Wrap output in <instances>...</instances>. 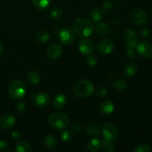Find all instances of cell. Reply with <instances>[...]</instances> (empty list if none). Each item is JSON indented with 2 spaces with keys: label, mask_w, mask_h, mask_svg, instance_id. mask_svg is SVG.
Returning <instances> with one entry per match:
<instances>
[{
  "label": "cell",
  "mask_w": 152,
  "mask_h": 152,
  "mask_svg": "<svg viewBox=\"0 0 152 152\" xmlns=\"http://www.w3.org/2000/svg\"><path fill=\"white\" fill-rule=\"evenodd\" d=\"M16 123V119L11 114H4L0 118V126L4 129H10Z\"/></svg>",
  "instance_id": "obj_14"
},
{
  "label": "cell",
  "mask_w": 152,
  "mask_h": 152,
  "mask_svg": "<svg viewBox=\"0 0 152 152\" xmlns=\"http://www.w3.org/2000/svg\"><path fill=\"white\" fill-rule=\"evenodd\" d=\"M123 38L127 43H137L138 36L134 30L126 29L123 32Z\"/></svg>",
  "instance_id": "obj_16"
},
{
  "label": "cell",
  "mask_w": 152,
  "mask_h": 152,
  "mask_svg": "<svg viewBox=\"0 0 152 152\" xmlns=\"http://www.w3.org/2000/svg\"><path fill=\"white\" fill-rule=\"evenodd\" d=\"M43 145L45 148L48 150H53L57 147L58 141L53 135L48 134L43 138Z\"/></svg>",
  "instance_id": "obj_15"
},
{
  "label": "cell",
  "mask_w": 152,
  "mask_h": 152,
  "mask_svg": "<svg viewBox=\"0 0 152 152\" xmlns=\"http://www.w3.org/2000/svg\"><path fill=\"white\" fill-rule=\"evenodd\" d=\"M74 135L73 132L70 130H65L61 134V139L63 142L66 143H69L74 140Z\"/></svg>",
  "instance_id": "obj_30"
},
{
  "label": "cell",
  "mask_w": 152,
  "mask_h": 152,
  "mask_svg": "<svg viewBox=\"0 0 152 152\" xmlns=\"http://www.w3.org/2000/svg\"><path fill=\"white\" fill-rule=\"evenodd\" d=\"M25 109H26V105L24 102H21L19 103H18V105H16V112L19 113V114H22V113L25 112Z\"/></svg>",
  "instance_id": "obj_35"
},
{
  "label": "cell",
  "mask_w": 152,
  "mask_h": 152,
  "mask_svg": "<svg viewBox=\"0 0 152 152\" xmlns=\"http://www.w3.org/2000/svg\"><path fill=\"white\" fill-rule=\"evenodd\" d=\"M48 123L51 127L62 130L65 129L69 124V118L65 114L62 112L50 114L48 118Z\"/></svg>",
  "instance_id": "obj_3"
},
{
  "label": "cell",
  "mask_w": 152,
  "mask_h": 152,
  "mask_svg": "<svg viewBox=\"0 0 152 152\" xmlns=\"http://www.w3.org/2000/svg\"><path fill=\"white\" fill-rule=\"evenodd\" d=\"M152 151L151 145L147 143H140L134 149V152H150Z\"/></svg>",
  "instance_id": "obj_33"
},
{
  "label": "cell",
  "mask_w": 152,
  "mask_h": 152,
  "mask_svg": "<svg viewBox=\"0 0 152 152\" xmlns=\"http://www.w3.org/2000/svg\"><path fill=\"white\" fill-rule=\"evenodd\" d=\"M86 63L87 64V65L90 67H93L94 65H96V59L95 56H90V55H88L86 59Z\"/></svg>",
  "instance_id": "obj_34"
},
{
  "label": "cell",
  "mask_w": 152,
  "mask_h": 152,
  "mask_svg": "<svg viewBox=\"0 0 152 152\" xmlns=\"http://www.w3.org/2000/svg\"><path fill=\"white\" fill-rule=\"evenodd\" d=\"M27 80H28V82L31 84L37 85L40 83L41 77H40L39 74L38 72L34 71H31L28 72V75H27Z\"/></svg>",
  "instance_id": "obj_22"
},
{
  "label": "cell",
  "mask_w": 152,
  "mask_h": 152,
  "mask_svg": "<svg viewBox=\"0 0 152 152\" xmlns=\"http://www.w3.org/2000/svg\"><path fill=\"white\" fill-rule=\"evenodd\" d=\"M100 9L102 14L109 15L113 11L114 7H113V4H111V2H110V1H105V2L103 3V4L102 5V7Z\"/></svg>",
  "instance_id": "obj_32"
},
{
  "label": "cell",
  "mask_w": 152,
  "mask_h": 152,
  "mask_svg": "<svg viewBox=\"0 0 152 152\" xmlns=\"http://www.w3.org/2000/svg\"><path fill=\"white\" fill-rule=\"evenodd\" d=\"M50 16L53 19H59L63 16V11L59 7H54L50 10Z\"/></svg>",
  "instance_id": "obj_31"
},
{
  "label": "cell",
  "mask_w": 152,
  "mask_h": 152,
  "mask_svg": "<svg viewBox=\"0 0 152 152\" xmlns=\"http://www.w3.org/2000/svg\"><path fill=\"white\" fill-rule=\"evenodd\" d=\"M115 109V105L114 102L110 99H106L101 103L99 107V111L104 116H108L112 114Z\"/></svg>",
  "instance_id": "obj_13"
},
{
  "label": "cell",
  "mask_w": 152,
  "mask_h": 152,
  "mask_svg": "<svg viewBox=\"0 0 152 152\" xmlns=\"http://www.w3.org/2000/svg\"><path fill=\"white\" fill-rule=\"evenodd\" d=\"M3 50H4V48H3L2 44H1V43H0V56H1V55L2 54Z\"/></svg>",
  "instance_id": "obj_41"
},
{
  "label": "cell",
  "mask_w": 152,
  "mask_h": 152,
  "mask_svg": "<svg viewBox=\"0 0 152 152\" xmlns=\"http://www.w3.org/2000/svg\"><path fill=\"white\" fill-rule=\"evenodd\" d=\"M11 137L13 140H19L20 139L21 134L19 132H17V131H13V132H12Z\"/></svg>",
  "instance_id": "obj_40"
},
{
  "label": "cell",
  "mask_w": 152,
  "mask_h": 152,
  "mask_svg": "<svg viewBox=\"0 0 152 152\" xmlns=\"http://www.w3.org/2000/svg\"><path fill=\"white\" fill-rule=\"evenodd\" d=\"M112 86L114 90L118 91H124L125 89H126V88H127V83H126V82L124 81L123 80L119 79V80H115V81L113 83Z\"/></svg>",
  "instance_id": "obj_29"
},
{
  "label": "cell",
  "mask_w": 152,
  "mask_h": 152,
  "mask_svg": "<svg viewBox=\"0 0 152 152\" xmlns=\"http://www.w3.org/2000/svg\"><path fill=\"white\" fill-rule=\"evenodd\" d=\"M137 51L145 59L152 57V44L149 42L142 41L137 45Z\"/></svg>",
  "instance_id": "obj_9"
},
{
  "label": "cell",
  "mask_w": 152,
  "mask_h": 152,
  "mask_svg": "<svg viewBox=\"0 0 152 152\" xmlns=\"http://www.w3.org/2000/svg\"><path fill=\"white\" fill-rule=\"evenodd\" d=\"M108 94V90L107 88H105L103 86H101L99 88L97 89V91H96V95L98 96H100V97H103V96H105Z\"/></svg>",
  "instance_id": "obj_36"
},
{
  "label": "cell",
  "mask_w": 152,
  "mask_h": 152,
  "mask_svg": "<svg viewBox=\"0 0 152 152\" xmlns=\"http://www.w3.org/2000/svg\"><path fill=\"white\" fill-rule=\"evenodd\" d=\"M67 103V97L65 95L59 94L56 95L53 99V106L56 109H61L64 108Z\"/></svg>",
  "instance_id": "obj_17"
},
{
  "label": "cell",
  "mask_w": 152,
  "mask_h": 152,
  "mask_svg": "<svg viewBox=\"0 0 152 152\" xmlns=\"http://www.w3.org/2000/svg\"><path fill=\"white\" fill-rule=\"evenodd\" d=\"M74 92L76 96L79 98L88 97L94 92V86L90 80H81L75 86Z\"/></svg>",
  "instance_id": "obj_2"
},
{
  "label": "cell",
  "mask_w": 152,
  "mask_h": 152,
  "mask_svg": "<svg viewBox=\"0 0 152 152\" xmlns=\"http://www.w3.org/2000/svg\"><path fill=\"white\" fill-rule=\"evenodd\" d=\"M74 31L77 36L81 37H88L94 31V25L90 20L86 18H78L73 25Z\"/></svg>",
  "instance_id": "obj_1"
},
{
  "label": "cell",
  "mask_w": 152,
  "mask_h": 152,
  "mask_svg": "<svg viewBox=\"0 0 152 152\" xmlns=\"http://www.w3.org/2000/svg\"><path fill=\"white\" fill-rule=\"evenodd\" d=\"M104 139L110 141H115L118 137L119 132L116 126L112 123H106L101 129Z\"/></svg>",
  "instance_id": "obj_7"
},
{
  "label": "cell",
  "mask_w": 152,
  "mask_h": 152,
  "mask_svg": "<svg viewBox=\"0 0 152 152\" xmlns=\"http://www.w3.org/2000/svg\"><path fill=\"white\" fill-rule=\"evenodd\" d=\"M137 73V65L134 63H128L123 69V75L126 78L133 77Z\"/></svg>",
  "instance_id": "obj_20"
},
{
  "label": "cell",
  "mask_w": 152,
  "mask_h": 152,
  "mask_svg": "<svg viewBox=\"0 0 152 152\" xmlns=\"http://www.w3.org/2000/svg\"><path fill=\"white\" fill-rule=\"evenodd\" d=\"M102 13L101 9L97 7H93L90 12V16L94 22H99L102 18Z\"/></svg>",
  "instance_id": "obj_23"
},
{
  "label": "cell",
  "mask_w": 152,
  "mask_h": 152,
  "mask_svg": "<svg viewBox=\"0 0 152 152\" xmlns=\"http://www.w3.org/2000/svg\"><path fill=\"white\" fill-rule=\"evenodd\" d=\"M78 50L81 54L88 56L93 52L94 49V43L89 39H83L78 42Z\"/></svg>",
  "instance_id": "obj_8"
},
{
  "label": "cell",
  "mask_w": 152,
  "mask_h": 152,
  "mask_svg": "<svg viewBox=\"0 0 152 152\" xmlns=\"http://www.w3.org/2000/svg\"><path fill=\"white\" fill-rule=\"evenodd\" d=\"M73 129H74L76 132H80L83 130V125H82L81 123H78V122H77V123L75 122V123H74V124H73Z\"/></svg>",
  "instance_id": "obj_38"
},
{
  "label": "cell",
  "mask_w": 152,
  "mask_h": 152,
  "mask_svg": "<svg viewBox=\"0 0 152 152\" xmlns=\"http://www.w3.org/2000/svg\"><path fill=\"white\" fill-rule=\"evenodd\" d=\"M33 5L39 10H44L50 5L51 0H33Z\"/></svg>",
  "instance_id": "obj_21"
},
{
  "label": "cell",
  "mask_w": 152,
  "mask_h": 152,
  "mask_svg": "<svg viewBox=\"0 0 152 152\" xmlns=\"http://www.w3.org/2000/svg\"><path fill=\"white\" fill-rule=\"evenodd\" d=\"M88 148L89 151L96 152L101 148V141L98 139H92L88 143Z\"/></svg>",
  "instance_id": "obj_26"
},
{
  "label": "cell",
  "mask_w": 152,
  "mask_h": 152,
  "mask_svg": "<svg viewBox=\"0 0 152 152\" xmlns=\"http://www.w3.org/2000/svg\"><path fill=\"white\" fill-rule=\"evenodd\" d=\"M140 34H141V36H142V37H144V38H146V37H148V35H149L150 31L148 28H143L140 30Z\"/></svg>",
  "instance_id": "obj_39"
},
{
  "label": "cell",
  "mask_w": 152,
  "mask_h": 152,
  "mask_svg": "<svg viewBox=\"0 0 152 152\" xmlns=\"http://www.w3.org/2000/svg\"><path fill=\"white\" fill-rule=\"evenodd\" d=\"M34 103L39 108H45L50 103V96L45 92H41L34 96Z\"/></svg>",
  "instance_id": "obj_10"
},
{
  "label": "cell",
  "mask_w": 152,
  "mask_h": 152,
  "mask_svg": "<svg viewBox=\"0 0 152 152\" xmlns=\"http://www.w3.org/2000/svg\"><path fill=\"white\" fill-rule=\"evenodd\" d=\"M62 46L58 43H53L50 45L48 48L47 54L49 59H56L60 57L62 54Z\"/></svg>",
  "instance_id": "obj_12"
},
{
  "label": "cell",
  "mask_w": 152,
  "mask_h": 152,
  "mask_svg": "<svg viewBox=\"0 0 152 152\" xmlns=\"http://www.w3.org/2000/svg\"><path fill=\"white\" fill-rule=\"evenodd\" d=\"M101 127L97 123H92L88 127L87 134L88 135L91 137H96L99 134Z\"/></svg>",
  "instance_id": "obj_25"
},
{
  "label": "cell",
  "mask_w": 152,
  "mask_h": 152,
  "mask_svg": "<svg viewBox=\"0 0 152 152\" xmlns=\"http://www.w3.org/2000/svg\"><path fill=\"white\" fill-rule=\"evenodd\" d=\"M59 42L64 45H70L75 39V33L69 27H65L59 30L58 33Z\"/></svg>",
  "instance_id": "obj_5"
},
{
  "label": "cell",
  "mask_w": 152,
  "mask_h": 152,
  "mask_svg": "<svg viewBox=\"0 0 152 152\" xmlns=\"http://www.w3.org/2000/svg\"><path fill=\"white\" fill-rule=\"evenodd\" d=\"M96 33L102 37H107L111 34V28L105 22H99L96 25Z\"/></svg>",
  "instance_id": "obj_18"
},
{
  "label": "cell",
  "mask_w": 152,
  "mask_h": 152,
  "mask_svg": "<svg viewBox=\"0 0 152 152\" xmlns=\"http://www.w3.org/2000/svg\"><path fill=\"white\" fill-rule=\"evenodd\" d=\"M36 39L39 42L41 43H45L50 39V34L48 31H40L39 32L37 33L35 36Z\"/></svg>",
  "instance_id": "obj_27"
},
{
  "label": "cell",
  "mask_w": 152,
  "mask_h": 152,
  "mask_svg": "<svg viewBox=\"0 0 152 152\" xmlns=\"http://www.w3.org/2000/svg\"><path fill=\"white\" fill-rule=\"evenodd\" d=\"M137 45V43H127L126 48V53L130 59H134L136 56Z\"/></svg>",
  "instance_id": "obj_24"
},
{
  "label": "cell",
  "mask_w": 152,
  "mask_h": 152,
  "mask_svg": "<svg viewBox=\"0 0 152 152\" xmlns=\"http://www.w3.org/2000/svg\"><path fill=\"white\" fill-rule=\"evenodd\" d=\"M101 148H102L103 151L107 152H113L115 151L112 141L108 140L105 139H103L101 142Z\"/></svg>",
  "instance_id": "obj_28"
},
{
  "label": "cell",
  "mask_w": 152,
  "mask_h": 152,
  "mask_svg": "<svg viewBox=\"0 0 152 152\" xmlns=\"http://www.w3.org/2000/svg\"><path fill=\"white\" fill-rule=\"evenodd\" d=\"M114 48V44L111 40L103 39L97 45V49L102 54H108L111 53Z\"/></svg>",
  "instance_id": "obj_11"
},
{
  "label": "cell",
  "mask_w": 152,
  "mask_h": 152,
  "mask_svg": "<svg viewBox=\"0 0 152 152\" xmlns=\"http://www.w3.org/2000/svg\"><path fill=\"white\" fill-rule=\"evenodd\" d=\"M8 93L12 99H22L26 94V86L21 80H13L8 86Z\"/></svg>",
  "instance_id": "obj_4"
},
{
  "label": "cell",
  "mask_w": 152,
  "mask_h": 152,
  "mask_svg": "<svg viewBox=\"0 0 152 152\" xmlns=\"http://www.w3.org/2000/svg\"><path fill=\"white\" fill-rule=\"evenodd\" d=\"M8 148V142L4 140L0 141V151H4Z\"/></svg>",
  "instance_id": "obj_37"
},
{
  "label": "cell",
  "mask_w": 152,
  "mask_h": 152,
  "mask_svg": "<svg viewBox=\"0 0 152 152\" xmlns=\"http://www.w3.org/2000/svg\"><path fill=\"white\" fill-rule=\"evenodd\" d=\"M15 150L18 152H31L33 151V148L31 143L27 141L21 140L16 143Z\"/></svg>",
  "instance_id": "obj_19"
},
{
  "label": "cell",
  "mask_w": 152,
  "mask_h": 152,
  "mask_svg": "<svg viewBox=\"0 0 152 152\" xmlns=\"http://www.w3.org/2000/svg\"><path fill=\"white\" fill-rule=\"evenodd\" d=\"M129 18L131 22L134 25H142L148 21V14L142 9L136 8L131 12Z\"/></svg>",
  "instance_id": "obj_6"
}]
</instances>
